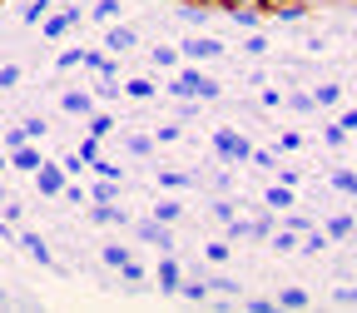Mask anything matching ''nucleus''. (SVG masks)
<instances>
[{"instance_id": "1", "label": "nucleus", "mask_w": 357, "mask_h": 313, "mask_svg": "<svg viewBox=\"0 0 357 313\" xmlns=\"http://www.w3.org/2000/svg\"><path fill=\"white\" fill-rule=\"evenodd\" d=\"M169 95H174V100H204V105H208V100L223 95V89H218L213 75H204L194 60H184V65L174 70V80H169Z\"/></svg>"}, {"instance_id": "2", "label": "nucleus", "mask_w": 357, "mask_h": 313, "mask_svg": "<svg viewBox=\"0 0 357 313\" xmlns=\"http://www.w3.org/2000/svg\"><path fill=\"white\" fill-rule=\"evenodd\" d=\"M208 150L223 159V164H248L253 159V145L243 140L238 129H213V140H208Z\"/></svg>"}, {"instance_id": "3", "label": "nucleus", "mask_w": 357, "mask_h": 313, "mask_svg": "<svg viewBox=\"0 0 357 313\" xmlns=\"http://www.w3.org/2000/svg\"><path fill=\"white\" fill-rule=\"evenodd\" d=\"M178 55H184V60H194V65H208V60H218V55H223V40H213V35L194 30V35H184V40H178Z\"/></svg>"}, {"instance_id": "4", "label": "nucleus", "mask_w": 357, "mask_h": 313, "mask_svg": "<svg viewBox=\"0 0 357 313\" xmlns=\"http://www.w3.org/2000/svg\"><path fill=\"white\" fill-rule=\"evenodd\" d=\"M100 45H105L109 55H129V50H139V30H134V25H124V20H114V25H105Z\"/></svg>"}, {"instance_id": "5", "label": "nucleus", "mask_w": 357, "mask_h": 313, "mask_svg": "<svg viewBox=\"0 0 357 313\" xmlns=\"http://www.w3.org/2000/svg\"><path fill=\"white\" fill-rule=\"evenodd\" d=\"M65 184H70V169H65V164H50V159H45V164L35 169V189H40L45 199H60Z\"/></svg>"}, {"instance_id": "6", "label": "nucleus", "mask_w": 357, "mask_h": 313, "mask_svg": "<svg viewBox=\"0 0 357 313\" xmlns=\"http://www.w3.org/2000/svg\"><path fill=\"white\" fill-rule=\"evenodd\" d=\"M79 20H89V10H50V15L40 20V35H45V40H65Z\"/></svg>"}, {"instance_id": "7", "label": "nucleus", "mask_w": 357, "mask_h": 313, "mask_svg": "<svg viewBox=\"0 0 357 313\" xmlns=\"http://www.w3.org/2000/svg\"><path fill=\"white\" fill-rule=\"evenodd\" d=\"M134 234H139V244H154V249H174V224L164 219H134Z\"/></svg>"}, {"instance_id": "8", "label": "nucleus", "mask_w": 357, "mask_h": 313, "mask_svg": "<svg viewBox=\"0 0 357 313\" xmlns=\"http://www.w3.org/2000/svg\"><path fill=\"white\" fill-rule=\"evenodd\" d=\"M154 284H159V293L178 298V284H184V268H178L174 249H164V259H159V268H154Z\"/></svg>"}, {"instance_id": "9", "label": "nucleus", "mask_w": 357, "mask_h": 313, "mask_svg": "<svg viewBox=\"0 0 357 313\" xmlns=\"http://www.w3.org/2000/svg\"><path fill=\"white\" fill-rule=\"evenodd\" d=\"M15 244H20V249H25V254H30V259H35L40 268H60V259L50 254V244H45V239H40L35 229H15Z\"/></svg>"}, {"instance_id": "10", "label": "nucleus", "mask_w": 357, "mask_h": 313, "mask_svg": "<svg viewBox=\"0 0 357 313\" xmlns=\"http://www.w3.org/2000/svg\"><path fill=\"white\" fill-rule=\"evenodd\" d=\"M60 110L75 115V119H89V115L100 110V100H95V89H65V95H60Z\"/></svg>"}, {"instance_id": "11", "label": "nucleus", "mask_w": 357, "mask_h": 313, "mask_svg": "<svg viewBox=\"0 0 357 313\" xmlns=\"http://www.w3.org/2000/svg\"><path fill=\"white\" fill-rule=\"evenodd\" d=\"M174 6V15L184 20L189 30H208V15H213V6H194V0H169Z\"/></svg>"}, {"instance_id": "12", "label": "nucleus", "mask_w": 357, "mask_h": 313, "mask_svg": "<svg viewBox=\"0 0 357 313\" xmlns=\"http://www.w3.org/2000/svg\"><path fill=\"white\" fill-rule=\"evenodd\" d=\"M263 204L283 214V209H293V204H298V189H293V184H283V179H278V184H268V189H263Z\"/></svg>"}, {"instance_id": "13", "label": "nucleus", "mask_w": 357, "mask_h": 313, "mask_svg": "<svg viewBox=\"0 0 357 313\" xmlns=\"http://www.w3.org/2000/svg\"><path fill=\"white\" fill-rule=\"evenodd\" d=\"M40 164H45V154L35 150V140H30V145H20V150H10V169H20V174H35Z\"/></svg>"}, {"instance_id": "14", "label": "nucleus", "mask_w": 357, "mask_h": 313, "mask_svg": "<svg viewBox=\"0 0 357 313\" xmlns=\"http://www.w3.org/2000/svg\"><path fill=\"white\" fill-rule=\"evenodd\" d=\"M124 95H129L134 105H149V100L159 95V85H154V80H144V75H129V80H124Z\"/></svg>"}, {"instance_id": "15", "label": "nucleus", "mask_w": 357, "mask_h": 313, "mask_svg": "<svg viewBox=\"0 0 357 313\" xmlns=\"http://www.w3.org/2000/svg\"><path fill=\"white\" fill-rule=\"evenodd\" d=\"M208 289H213V298H243V284L234 279V274H208Z\"/></svg>"}, {"instance_id": "16", "label": "nucleus", "mask_w": 357, "mask_h": 313, "mask_svg": "<svg viewBox=\"0 0 357 313\" xmlns=\"http://www.w3.org/2000/svg\"><path fill=\"white\" fill-rule=\"evenodd\" d=\"M89 219H95V224H134L129 209H119V199L114 204H89Z\"/></svg>"}, {"instance_id": "17", "label": "nucleus", "mask_w": 357, "mask_h": 313, "mask_svg": "<svg viewBox=\"0 0 357 313\" xmlns=\"http://www.w3.org/2000/svg\"><path fill=\"white\" fill-rule=\"evenodd\" d=\"M178 298H184V303H208L213 298V289H208V279H184V284H178Z\"/></svg>"}, {"instance_id": "18", "label": "nucleus", "mask_w": 357, "mask_h": 313, "mask_svg": "<svg viewBox=\"0 0 357 313\" xmlns=\"http://www.w3.org/2000/svg\"><path fill=\"white\" fill-rule=\"evenodd\" d=\"M119 199V179H100L95 174V184H89V204H114Z\"/></svg>"}, {"instance_id": "19", "label": "nucleus", "mask_w": 357, "mask_h": 313, "mask_svg": "<svg viewBox=\"0 0 357 313\" xmlns=\"http://www.w3.org/2000/svg\"><path fill=\"white\" fill-rule=\"evenodd\" d=\"M119 15H124L119 0H95V6H89V20H95V25H114Z\"/></svg>"}, {"instance_id": "20", "label": "nucleus", "mask_w": 357, "mask_h": 313, "mask_svg": "<svg viewBox=\"0 0 357 313\" xmlns=\"http://www.w3.org/2000/svg\"><path fill=\"white\" fill-rule=\"evenodd\" d=\"M149 65H159V70H178V65H184V55H178V45H154V50H149Z\"/></svg>"}, {"instance_id": "21", "label": "nucleus", "mask_w": 357, "mask_h": 313, "mask_svg": "<svg viewBox=\"0 0 357 313\" xmlns=\"http://www.w3.org/2000/svg\"><path fill=\"white\" fill-rule=\"evenodd\" d=\"M328 244H333V239H328L323 229H307V234L298 239V254H303V259H318V254H323Z\"/></svg>"}, {"instance_id": "22", "label": "nucleus", "mask_w": 357, "mask_h": 313, "mask_svg": "<svg viewBox=\"0 0 357 313\" xmlns=\"http://www.w3.org/2000/svg\"><path fill=\"white\" fill-rule=\"evenodd\" d=\"M298 239H303V234H293V229H283V224H278V229L268 234V249H273V254H298Z\"/></svg>"}, {"instance_id": "23", "label": "nucleus", "mask_w": 357, "mask_h": 313, "mask_svg": "<svg viewBox=\"0 0 357 313\" xmlns=\"http://www.w3.org/2000/svg\"><path fill=\"white\" fill-rule=\"evenodd\" d=\"M312 100H318V110H333L342 100V85L337 80H323V85H312Z\"/></svg>"}, {"instance_id": "24", "label": "nucleus", "mask_w": 357, "mask_h": 313, "mask_svg": "<svg viewBox=\"0 0 357 313\" xmlns=\"http://www.w3.org/2000/svg\"><path fill=\"white\" fill-rule=\"evenodd\" d=\"M352 229H357V224H352V214H333L328 224H323V234L337 244V239H352Z\"/></svg>"}, {"instance_id": "25", "label": "nucleus", "mask_w": 357, "mask_h": 313, "mask_svg": "<svg viewBox=\"0 0 357 313\" xmlns=\"http://www.w3.org/2000/svg\"><path fill=\"white\" fill-rule=\"evenodd\" d=\"M273 15H278L283 25H298V20L307 15V6H303V0H273Z\"/></svg>"}, {"instance_id": "26", "label": "nucleus", "mask_w": 357, "mask_h": 313, "mask_svg": "<svg viewBox=\"0 0 357 313\" xmlns=\"http://www.w3.org/2000/svg\"><path fill=\"white\" fill-rule=\"evenodd\" d=\"M84 129H89V134H95V140H105V134H114L119 124H114V115H109V110H95V115H89V119H84Z\"/></svg>"}, {"instance_id": "27", "label": "nucleus", "mask_w": 357, "mask_h": 313, "mask_svg": "<svg viewBox=\"0 0 357 313\" xmlns=\"http://www.w3.org/2000/svg\"><path fill=\"white\" fill-rule=\"evenodd\" d=\"M119 95H124V80H105V75L95 80V100H100V105H114Z\"/></svg>"}, {"instance_id": "28", "label": "nucleus", "mask_w": 357, "mask_h": 313, "mask_svg": "<svg viewBox=\"0 0 357 313\" xmlns=\"http://www.w3.org/2000/svg\"><path fill=\"white\" fill-rule=\"evenodd\" d=\"M154 145H159L154 134H129V140H124V150H129L134 159H144V154H154Z\"/></svg>"}, {"instance_id": "29", "label": "nucleus", "mask_w": 357, "mask_h": 313, "mask_svg": "<svg viewBox=\"0 0 357 313\" xmlns=\"http://www.w3.org/2000/svg\"><path fill=\"white\" fill-rule=\"evenodd\" d=\"M263 10H268V6H263ZM263 10H258V0H253V6H238V10H229V15H234V20H238L243 30H258V20H263Z\"/></svg>"}, {"instance_id": "30", "label": "nucleus", "mask_w": 357, "mask_h": 313, "mask_svg": "<svg viewBox=\"0 0 357 313\" xmlns=\"http://www.w3.org/2000/svg\"><path fill=\"white\" fill-rule=\"evenodd\" d=\"M100 259H105V263H109V268H114V274H119V268H124V263H129V259H134V254H129V249H124V244H105V249H100Z\"/></svg>"}, {"instance_id": "31", "label": "nucleus", "mask_w": 357, "mask_h": 313, "mask_svg": "<svg viewBox=\"0 0 357 313\" xmlns=\"http://www.w3.org/2000/svg\"><path fill=\"white\" fill-rule=\"evenodd\" d=\"M213 219H218V224H234V219H238V204H234L229 194H213Z\"/></svg>"}, {"instance_id": "32", "label": "nucleus", "mask_w": 357, "mask_h": 313, "mask_svg": "<svg viewBox=\"0 0 357 313\" xmlns=\"http://www.w3.org/2000/svg\"><path fill=\"white\" fill-rule=\"evenodd\" d=\"M278 224H283V229H293V234H307V229H312V219H307V214H298V209H283V214H278Z\"/></svg>"}, {"instance_id": "33", "label": "nucleus", "mask_w": 357, "mask_h": 313, "mask_svg": "<svg viewBox=\"0 0 357 313\" xmlns=\"http://www.w3.org/2000/svg\"><path fill=\"white\" fill-rule=\"evenodd\" d=\"M229 254H234V249H229V239H213V244H204V263H213V268H218V263H229Z\"/></svg>"}, {"instance_id": "34", "label": "nucleus", "mask_w": 357, "mask_h": 313, "mask_svg": "<svg viewBox=\"0 0 357 313\" xmlns=\"http://www.w3.org/2000/svg\"><path fill=\"white\" fill-rule=\"evenodd\" d=\"M159 184H164V189H189L194 174H184V169H159Z\"/></svg>"}, {"instance_id": "35", "label": "nucleus", "mask_w": 357, "mask_h": 313, "mask_svg": "<svg viewBox=\"0 0 357 313\" xmlns=\"http://www.w3.org/2000/svg\"><path fill=\"white\" fill-rule=\"evenodd\" d=\"M307 303H312V298H307V289H298V284L278 293V308H307Z\"/></svg>"}, {"instance_id": "36", "label": "nucleus", "mask_w": 357, "mask_h": 313, "mask_svg": "<svg viewBox=\"0 0 357 313\" xmlns=\"http://www.w3.org/2000/svg\"><path fill=\"white\" fill-rule=\"evenodd\" d=\"M288 110H298V115H312V110H318L312 89H293V95H288Z\"/></svg>"}, {"instance_id": "37", "label": "nucleus", "mask_w": 357, "mask_h": 313, "mask_svg": "<svg viewBox=\"0 0 357 313\" xmlns=\"http://www.w3.org/2000/svg\"><path fill=\"white\" fill-rule=\"evenodd\" d=\"M328 184H333L337 194H357V174H352V169H333Z\"/></svg>"}, {"instance_id": "38", "label": "nucleus", "mask_w": 357, "mask_h": 313, "mask_svg": "<svg viewBox=\"0 0 357 313\" xmlns=\"http://www.w3.org/2000/svg\"><path fill=\"white\" fill-rule=\"evenodd\" d=\"M154 219H164V224H178V219H184V204H178V199H164V204H154Z\"/></svg>"}, {"instance_id": "39", "label": "nucleus", "mask_w": 357, "mask_h": 313, "mask_svg": "<svg viewBox=\"0 0 357 313\" xmlns=\"http://www.w3.org/2000/svg\"><path fill=\"white\" fill-rule=\"evenodd\" d=\"M248 313H273L278 308V298H268V293H248V298H238Z\"/></svg>"}, {"instance_id": "40", "label": "nucleus", "mask_w": 357, "mask_h": 313, "mask_svg": "<svg viewBox=\"0 0 357 313\" xmlns=\"http://www.w3.org/2000/svg\"><path fill=\"white\" fill-rule=\"evenodd\" d=\"M45 15H50V0H30V6L20 10V20H25V25H40Z\"/></svg>"}, {"instance_id": "41", "label": "nucleus", "mask_w": 357, "mask_h": 313, "mask_svg": "<svg viewBox=\"0 0 357 313\" xmlns=\"http://www.w3.org/2000/svg\"><path fill=\"white\" fill-rule=\"evenodd\" d=\"M298 150H303V134L298 129H283L278 134V154H298Z\"/></svg>"}, {"instance_id": "42", "label": "nucleus", "mask_w": 357, "mask_h": 313, "mask_svg": "<svg viewBox=\"0 0 357 313\" xmlns=\"http://www.w3.org/2000/svg\"><path fill=\"white\" fill-rule=\"evenodd\" d=\"M119 279H124V284H144L149 274H144V263H139V259H129V263L119 268Z\"/></svg>"}, {"instance_id": "43", "label": "nucleus", "mask_w": 357, "mask_h": 313, "mask_svg": "<svg viewBox=\"0 0 357 313\" xmlns=\"http://www.w3.org/2000/svg\"><path fill=\"white\" fill-rule=\"evenodd\" d=\"M89 174H100V179H124V169L109 164V159H89Z\"/></svg>"}, {"instance_id": "44", "label": "nucleus", "mask_w": 357, "mask_h": 313, "mask_svg": "<svg viewBox=\"0 0 357 313\" xmlns=\"http://www.w3.org/2000/svg\"><path fill=\"white\" fill-rule=\"evenodd\" d=\"M20 124H25V134H30V140H45V134H50V124H45L40 115H25Z\"/></svg>"}, {"instance_id": "45", "label": "nucleus", "mask_w": 357, "mask_h": 313, "mask_svg": "<svg viewBox=\"0 0 357 313\" xmlns=\"http://www.w3.org/2000/svg\"><path fill=\"white\" fill-rule=\"evenodd\" d=\"M323 145H328V150H342V145H347V129H342V124H328V129H323Z\"/></svg>"}, {"instance_id": "46", "label": "nucleus", "mask_w": 357, "mask_h": 313, "mask_svg": "<svg viewBox=\"0 0 357 313\" xmlns=\"http://www.w3.org/2000/svg\"><path fill=\"white\" fill-rule=\"evenodd\" d=\"M75 65H84V50H60L55 55V70H75Z\"/></svg>"}, {"instance_id": "47", "label": "nucleus", "mask_w": 357, "mask_h": 313, "mask_svg": "<svg viewBox=\"0 0 357 313\" xmlns=\"http://www.w3.org/2000/svg\"><path fill=\"white\" fill-rule=\"evenodd\" d=\"M248 164H258V169H278V150H253Z\"/></svg>"}, {"instance_id": "48", "label": "nucleus", "mask_w": 357, "mask_h": 313, "mask_svg": "<svg viewBox=\"0 0 357 313\" xmlns=\"http://www.w3.org/2000/svg\"><path fill=\"white\" fill-rule=\"evenodd\" d=\"M258 105H268V110H278V105H288V95H283V89H258Z\"/></svg>"}, {"instance_id": "49", "label": "nucleus", "mask_w": 357, "mask_h": 313, "mask_svg": "<svg viewBox=\"0 0 357 313\" xmlns=\"http://www.w3.org/2000/svg\"><path fill=\"white\" fill-rule=\"evenodd\" d=\"M333 308H357V289H333Z\"/></svg>"}, {"instance_id": "50", "label": "nucleus", "mask_w": 357, "mask_h": 313, "mask_svg": "<svg viewBox=\"0 0 357 313\" xmlns=\"http://www.w3.org/2000/svg\"><path fill=\"white\" fill-rule=\"evenodd\" d=\"M178 134H184V129H178V119H174V124H159V129H154V140H159V145H174Z\"/></svg>"}, {"instance_id": "51", "label": "nucleus", "mask_w": 357, "mask_h": 313, "mask_svg": "<svg viewBox=\"0 0 357 313\" xmlns=\"http://www.w3.org/2000/svg\"><path fill=\"white\" fill-rule=\"evenodd\" d=\"M20 145H30V134H25V124L6 129V150H20Z\"/></svg>"}, {"instance_id": "52", "label": "nucleus", "mask_w": 357, "mask_h": 313, "mask_svg": "<svg viewBox=\"0 0 357 313\" xmlns=\"http://www.w3.org/2000/svg\"><path fill=\"white\" fill-rule=\"evenodd\" d=\"M65 204H89V189H79V184H65V194H60Z\"/></svg>"}, {"instance_id": "53", "label": "nucleus", "mask_w": 357, "mask_h": 313, "mask_svg": "<svg viewBox=\"0 0 357 313\" xmlns=\"http://www.w3.org/2000/svg\"><path fill=\"white\" fill-rule=\"evenodd\" d=\"M243 50H248V55H263V50H268V35H263V30H253V35H248V45H243Z\"/></svg>"}, {"instance_id": "54", "label": "nucleus", "mask_w": 357, "mask_h": 313, "mask_svg": "<svg viewBox=\"0 0 357 313\" xmlns=\"http://www.w3.org/2000/svg\"><path fill=\"white\" fill-rule=\"evenodd\" d=\"M199 105H204V100H178V124H189V119L199 115Z\"/></svg>"}, {"instance_id": "55", "label": "nucleus", "mask_w": 357, "mask_h": 313, "mask_svg": "<svg viewBox=\"0 0 357 313\" xmlns=\"http://www.w3.org/2000/svg\"><path fill=\"white\" fill-rule=\"evenodd\" d=\"M10 85H20V65H0V89H10Z\"/></svg>"}, {"instance_id": "56", "label": "nucleus", "mask_w": 357, "mask_h": 313, "mask_svg": "<svg viewBox=\"0 0 357 313\" xmlns=\"http://www.w3.org/2000/svg\"><path fill=\"white\" fill-rule=\"evenodd\" d=\"M234 189V174L229 169H218V179H213V194H229Z\"/></svg>"}, {"instance_id": "57", "label": "nucleus", "mask_w": 357, "mask_h": 313, "mask_svg": "<svg viewBox=\"0 0 357 313\" xmlns=\"http://www.w3.org/2000/svg\"><path fill=\"white\" fill-rule=\"evenodd\" d=\"M79 154H84V159H100V140H95V134H89V140L79 145Z\"/></svg>"}, {"instance_id": "58", "label": "nucleus", "mask_w": 357, "mask_h": 313, "mask_svg": "<svg viewBox=\"0 0 357 313\" xmlns=\"http://www.w3.org/2000/svg\"><path fill=\"white\" fill-rule=\"evenodd\" d=\"M238 6H253V0H213V10H238ZM263 6V0H258Z\"/></svg>"}, {"instance_id": "59", "label": "nucleus", "mask_w": 357, "mask_h": 313, "mask_svg": "<svg viewBox=\"0 0 357 313\" xmlns=\"http://www.w3.org/2000/svg\"><path fill=\"white\" fill-rule=\"evenodd\" d=\"M337 124H342V129L352 134V129H357V110H342V115H337Z\"/></svg>"}, {"instance_id": "60", "label": "nucleus", "mask_w": 357, "mask_h": 313, "mask_svg": "<svg viewBox=\"0 0 357 313\" xmlns=\"http://www.w3.org/2000/svg\"><path fill=\"white\" fill-rule=\"evenodd\" d=\"M6 169H10V159H6V154H0V174H6Z\"/></svg>"}, {"instance_id": "61", "label": "nucleus", "mask_w": 357, "mask_h": 313, "mask_svg": "<svg viewBox=\"0 0 357 313\" xmlns=\"http://www.w3.org/2000/svg\"><path fill=\"white\" fill-rule=\"evenodd\" d=\"M0 308H10V298H6V293H0Z\"/></svg>"}, {"instance_id": "62", "label": "nucleus", "mask_w": 357, "mask_h": 313, "mask_svg": "<svg viewBox=\"0 0 357 313\" xmlns=\"http://www.w3.org/2000/svg\"><path fill=\"white\" fill-rule=\"evenodd\" d=\"M194 6H213V0H194Z\"/></svg>"}]
</instances>
